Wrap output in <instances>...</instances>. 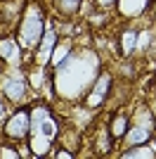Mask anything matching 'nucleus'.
I'll return each mask as SVG.
<instances>
[{
	"label": "nucleus",
	"mask_w": 156,
	"mask_h": 159,
	"mask_svg": "<svg viewBox=\"0 0 156 159\" xmlns=\"http://www.w3.org/2000/svg\"><path fill=\"white\" fill-rule=\"evenodd\" d=\"M135 45H137V31L135 29H125L121 33V38H118V50L123 57H130V55L135 52Z\"/></svg>",
	"instance_id": "0eeeda50"
},
{
	"label": "nucleus",
	"mask_w": 156,
	"mask_h": 159,
	"mask_svg": "<svg viewBox=\"0 0 156 159\" xmlns=\"http://www.w3.org/2000/svg\"><path fill=\"white\" fill-rule=\"evenodd\" d=\"M95 5L102 7V10H109V7H116L118 0H95Z\"/></svg>",
	"instance_id": "ddd939ff"
},
{
	"label": "nucleus",
	"mask_w": 156,
	"mask_h": 159,
	"mask_svg": "<svg viewBox=\"0 0 156 159\" xmlns=\"http://www.w3.org/2000/svg\"><path fill=\"white\" fill-rule=\"evenodd\" d=\"M26 79L24 76H7V79L0 81V93L5 95L7 100H12V102H19V100L26 98Z\"/></svg>",
	"instance_id": "20e7f679"
},
{
	"label": "nucleus",
	"mask_w": 156,
	"mask_h": 159,
	"mask_svg": "<svg viewBox=\"0 0 156 159\" xmlns=\"http://www.w3.org/2000/svg\"><path fill=\"white\" fill-rule=\"evenodd\" d=\"M52 157H57V159H73L76 154H73L71 150H69V147H54Z\"/></svg>",
	"instance_id": "9d476101"
},
{
	"label": "nucleus",
	"mask_w": 156,
	"mask_h": 159,
	"mask_svg": "<svg viewBox=\"0 0 156 159\" xmlns=\"http://www.w3.org/2000/svg\"><path fill=\"white\" fill-rule=\"evenodd\" d=\"M0 60L7 64H19L21 62V45L19 40L12 36H2L0 38Z\"/></svg>",
	"instance_id": "39448f33"
},
{
	"label": "nucleus",
	"mask_w": 156,
	"mask_h": 159,
	"mask_svg": "<svg viewBox=\"0 0 156 159\" xmlns=\"http://www.w3.org/2000/svg\"><path fill=\"white\" fill-rule=\"evenodd\" d=\"M0 157H21V152H14L12 145H0Z\"/></svg>",
	"instance_id": "f8f14e48"
},
{
	"label": "nucleus",
	"mask_w": 156,
	"mask_h": 159,
	"mask_svg": "<svg viewBox=\"0 0 156 159\" xmlns=\"http://www.w3.org/2000/svg\"><path fill=\"white\" fill-rule=\"evenodd\" d=\"M2 135L12 143H26L31 135V109L28 107L14 109L2 124Z\"/></svg>",
	"instance_id": "f03ea898"
},
{
	"label": "nucleus",
	"mask_w": 156,
	"mask_h": 159,
	"mask_svg": "<svg viewBox=\"0 0 156 159\" xmlns=\"http://www.w3.org/2000/svg\"><path fill=\"white\" fill-rule=\"evenodd\" d=\"M154 128H156V112H154Z\"/></svg>",
	"instance_id": "4468645a"
},
{
	"label": "nucleus",
	"mask_w": 156,
	"mask_h": 159,
	"mask_svg": "<svg viewBox=\"0 0 156 159\" xmlns=\"http://www.w3.org/2000/svg\"><path fill=\"white\" fill-rule=\"evenodd\" d=\"M7 116H10V112H7V105H5V95L0 93V128H2V124H5Z\"/></svg>",
	"instance_id": "9b49d317"
},
{
	"label": "nucleus",
	"mask_w": 156,
	"mask_h": 159,
	"mask_svg": "<svg viewBox=\"0 0 156 159\" xmlns=\"http://www.w3.org/2000/svg\"><path fill=\"white\" fill-rule=\"evenodd\" d=\"M128 128H130V116H128V114H123V112L111 114L106 131H109V135H111V140H114V143L123 140V138H125V133H128Z\"/></svg>",
	"instance_id": "423d86ee"
},
{
	"label": "nucleus",
	"mask_w": 156,
	"mask_h": 159,
	"mask_svg": "<svg viewBox=\"0 0 156 159\" xmlns=\"http://www.w3.org/2000/svg\"><path fill=\"white\" fill-rule=\"evenodd\" d=\"M45 36V12L40 7L38 0H28L24 5L19 19V31H17V40L24 50H33L40 45V40Z\"/></svg>",
	"instance_id": "f257e3e1"
},
{
	"label": "nucleus",
	"mask_w": 156,
	"mask_h": 159,
	"mask_svg": "<svg viewBox=\"0 0 156 159\" xmlns=\"http://www.w3.org/2000/svg\"><path fill=\"white\" fill-rule=\"evenodd\" d=\"M57 7L62 14H76L80 7V0H57Z\"/></svg>",
	"instance_id": "1a4fd4ad"
},
{
	"label": "nucleus",
	"mask_w": 156,
	"mask_h": 159,
	"mask_svg": "<svg viewBox=\"0 0 156 159\" xmlns=\"http://www.w3.org/2000/svg\"><path fill=\"white\" fill-rule=\"evenodd\" d=\"M154 12H156V7H154Z\"/></svg>",
	"instance_id": "2eb2a0df"
},
{
	"label": "nucleus",
	"mask_w": 156,
	"mask_h": 159,
	"mask_svg": "<svg viewBox=\"0 0 156 159\" xmlns=\"http://www.w3.org/2000/svg\"><path fill=\"white\" fill-rule=\"evenodd\" d=\"M111 86H114V79H111L109 71H102L97 76V81L92 83L90 93H88V98H85V102H88V107H102L104 102H106V98H109L111 93Z\"/></svg>",
	"instance_id": "7ed1b4c3"
},
{
	"label": "nucleus",
	"mask_w": 156,
	"mask_h": 159,
	"mask_svg": "<svg viewBox=\"0 0 156 159\" xmlns=\"http://www.w3.org/2000/svg\"><path fill=\"white\" fill-rule=\"evenodd\" d=\"M54 43H57V36H54L52 31H47L45 36H43V40H40V45L36 48V50H38L36 60L38 62H50V52L54 50Z\"/></svg>",
	"instance_id": "6e6552de"
}]
</instances>
